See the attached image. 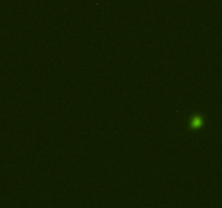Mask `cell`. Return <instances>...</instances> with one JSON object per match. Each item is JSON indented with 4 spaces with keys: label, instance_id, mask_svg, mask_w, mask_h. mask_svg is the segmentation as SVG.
I'll return each mask as SVG.
<instances>
[{
    "label": "cell",
    "instance_id": "1",
    "mask_svg": "<svg viewBox=\"0 0 222 208\" xmlns=\"http://www.w3.org/2000/svg\"><path fill=\"white\" fill-rule=\"evenodd\" d=\"M204 124H205V119H204L203 115L197 113V114H193L190 117L188 122V127L191 131H197L203 128Z\"/></svg>",
    "mask_w": 222,
    "mask_h": 208
}]
</instances>
